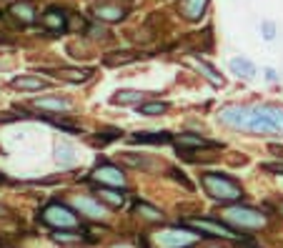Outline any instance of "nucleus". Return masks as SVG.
Listing matches in <instances>:
<instances>
[{
	"label": "nucleus",
	"instance_id": "1",
	"mask_svg": "<svg viewBox=\"0 0 283 248\" xmlns=\"http://www.w3.org/2000/svg\"><path fill=\"white\" fill-rule=\"evenodd\" d=\"M221 221L233 228V231H258L268 223V216L258 208H251V205H228V208L221 211Z\"/></svg>",
	"mask_w": 283,
	"mask_h": 248
},
{
	"label": "nucleus",
	"instance_id": "2",
	"mask_svg": "<svg viewBox=\"0 0 283 248\" xmlns=\"http://www.w3.org/2000/svg\"><path fill=\"white\" fill-rule=\"evenodd\" d=\"M200 238L195 231L186 228L183 223L181 226H168V228H160L155 233L148 236V243L153 248H195L200 243Z\"/></svg>",
	"mask_w": 283,
	"mask_h": 248
},
{
	"label": "nucleus",
	"instance_id": "3",
	"mask_svg": "<svg viewBox=\"0 0 283 248\" xmlns=\"http://www.w3.org/2000/svg\"><path fill=\"white\" fill-rule=\"evenodd\" d=\"M200 183H203L206 193L213 198V200H221V203H238L243 198V188L240 183H236L233 178L228 176H221V173H203L200 176Z\"/></svg>",
	"mask_w": 283,
	"mask_h": 248
},
{
	"label": "nucleus",
	"instance_id": "4",
	"mask_svg": "<svg viewBox=\"0 0 283 248\" xmlns=\"http://www.w3.org/2000/svg\"><path fill=\"white\" fill-rule=\"evenodd\" d=\"M40 223H46L53 231H80V216H75L73 208H68L65 203H48L40 211Z\"/></svg>",
	"mask_w": 283,
	"mask_h": 248
},
{
	"label": "nucleus",
	"instance_id": "5",
	"mask_svg": "<svg viewBox=\"0 0 283 248\" xmlns=\"http://www.w3.org/2000/svg\"><path fill=\"white\" fill-rule=\"evenodd\" d=\"M186 228L200 233L203 238H231L236 241L238 238V231L228 228L223 221H213V218H188V221H181Z\"/></svg>",
	"mask_w": 283,
	"mask_h": 248
},
{
	"label": "nucleus",
	"instance_id": "6",
	"mask_svg": "<svg viewBox=\"0 0 283 248\" xmlns=\"http://www.w3.org/2000/svg\"><path fill=\"white\" fill-rule=\"evenodd\" d=\"M218 120L226 123V126H231V128L246 131L248 120H251V108L248 105H226V108H221Z\"/></svg>",
	"mask_w": 283,
	"mask_h": 248
},
{
	"label": "nucleus",
	"instance_id": "7",
	"mask_svg": "<svg viewBox=\"0 0 283 248\" xmlns=\"http://www.w3.org/2000/svg\"><path fill=\"white\" fill-rule=\"evenodd\" d=\"M73 208L80 216H86L88 221H103L105 218L103 203L98 198H93V196H78V198H73Z\"/></svg>",
	"mask_w": 283,
	"mask_h": 248
},
{
	"label": "nucleus",
	"instance_id": "8",
	"mask_svg": "<svg viewBox=\"0 0 283 248\" xmlns=\"http://www.w3.org/2000/svg\"><path fill=\"white\" fill-rule=\"evenodd\" d=\"M93 181H98L100 186H108V188H118V186L126 183V176L113 163H98L95 171H93Z\"/></svg>",
	"mask_w": 283,
	"mask_h": 248
},
{
	"label": "nucleus",
	"instance_id": "9",
	"mask_svg": "<svg viewBox=\"0 0 283 248\" xmlns=\"http://www.w3.org/2000/svg\"><path fill=\"white\" fill-rule=\"evenodd\" d=\"M176 146H178V150H188V148H218L221 143L208 141L203 136H195V133H181V136H176Z\"/></svg>",
	"mask_w": 283,
	"mask_h": 248
},
{
	"label": "nucleus",
	"instance_id": "10",
	"mask_svg": "<svg viewBox=\"0 0 283 248\" xmlns=\"http://www.w3.org/2000/svg\"><path fill=\"white\" fill-rule=\"evenodd\" d=\"M93 15L103 23H118V20H123L126 18V10L120 8V5H110V3H100L93 8Z\"/></svg>",
	"mask_w": 283,
	"mask_h": 248
},
{
	"label": "nucleus",
	"instance_id": "11",
	"mask_svg": "<svg viewBox=\"0 0 283 248\" xmlns=\"http://www.w3.org/2000/svg\"><path fill=\"white\" fill-rule=\"evenodd\" d=\"M133 141L136 143H150V146H163V143H171L173 136L168 131H138V133H133Z\"/></svg>",
	"mask_w": 283,
	"mask_h": 248
},
{
	"label": "nucleus",
	"instance_id": "12",
	"mask_svg": "<svg viewBox=\"0 0 283 248\" xmlns=\"http://www.w3.org/2000/svg\"><path fill=\"white\" fill-rule=\"evenodd\" d=\"M40 23H43V28H46L48 33H60V30H65V15H63V10H58V8L46 10L43 18H40Z\"/></svg>",
	"mask_w": 283,
	"mask_h": 248
},
{
	"label": "nucleus",
	"instance_id": "13",
	"mask_svg": "<svg viewBox=\"0 0 283 248\" xmlns=\"http://www.w3.org/2000/svg\"><path fill=\"white\" fill-rule=\"evenodd\" d=\"M208 0H181V15L186 20H200V15L206 13Z\"/></svg>",
	"mask_w": 283,
	"mask_h": 248
},
{
	"label": "nucleus",
	"instance_id": "14",
	"mask_svg": "<svg viewBox=\"0 0 283 248\" xmlns=\"http://www.w3.org/2000/svg\"><path fill=\"white\" fill-rule=\"evenodd\" d=\"M98 196H100L98 200H100V203H105L108 208H123V205H126V196L120 193V191H115V188L100 186V188H98Z\"/></svg>",
	"mask_w": 283,
	"mask_h": 248
},
{
	"label": "nucleus",
	"instance_id": "15",
	"mask_svg": "<svg viewBox=\"0 0 283 248\" xmlns=\"http://www.w3.org/2000/svg\"><path fill=\"white\" fill-rule=\"evenodd\" d=\"M228 68H231L238 78H246V80L256 78V65H253L251 60H246V58H231V60H228Z\"/></svg>",
	"mask_w": 283,
	"mask_h": 248
},
{
	"label": "nucleus",
	"instance_id": "16",
	"mask_svg": "<svg viewBox=\"0 0 283 248\" xmlns=\"http://www.w3.org/2000/svg\"><path fill=\"white\" fill-rule=\"evenodd\" d=\"M10 15L20 23V25H30L35 20V8L30 3H13L10 5Z\"/></svg>",
	"mask_w": 283,
	"mask_h": 248
},
{
	"label": "nucleus",
	"instance_id": "17",
	"mask_svg": "<svg viewBox=\"0 0 283 248\" xmlns=\"http://www.w3.org/2000/svg\"><path fill=\"white\" fill-rule=\"evenodd\" d=\"M33 105L40 108V110H68L70 108V100L68 98H60V96H53V98H35Z\"/></svg>",
	"mask_w": 283,
	"mask_h": 248
},
{
	"label": "nucleus",
	"instance_id": "18",
	"mask_svg": "<svg viewBox=\"0 0 283 248\" xmlns=\"http://www.w3.org/2000/svg\"><path fill=\"white\" fill-rule=\"evenodd\" d=\"M55 160L63 165V168L73 165V163H75V148H73L68 141H58V143H55Z\"/></svg>",
	"mask_w": 283,
	"mask_h": 248
},
{
	"label": "nucleus",
	"instance_id": "19",
	"mask_svg": "<svg viewBox=\"0 0 283 248\" xmlns=\"http://www.w3.org/2000/svg\"><path fill=\"white\" fill-rule=\"evenodd\" d=\"M55 75L63 80H70V83H80V80H88L93 75V70L91 68H58Z\"/></svg>",
	"mask_w": 283,
	"mask_h": 248
},
{
	"label": "nucleus",
	"instance_id": "20",
	"mask_svg": "<svg viewBox=\"0 0 283 248\" xmlns=\"http://www.w3.org/2000/svg\"><path fill=\"white\" fill-rule=\"evenodd\" d=\"M193 63H195V68L200 70V75H203V78L211 83V86H216V88H218V86H223V78L216 73V68H213V65H208L206 60H200L198 55H193Z\"/></svg>",
	"mask_w": 283,
	"mask_h": 248
},
{
	"label": "nucleus",
	"instance_id": "21",
	"mask_svg": "<svg viewBox=\"0 0 283 248\" xmlns=\"http://www.w3.org/2000/svg\"><path fill=\"white\" fill-rule=\"evenodd\" d=\"M143 96L145 93H141V91H118L113 98H110V103L113 105H141L143 103Z\"/></svg>",
	"mask_w": 283,
	"mask_h": 248
},
{
	"label": "nucleus",
	"instance_id": "22",
	"mask_svg": "<svg viewBox=\"0 0 283 248\" xmlns=\"http://www.w3.org/2000/svg\"><path fill=\"white\" fill-rule=\"evenodd\" d=\"M46 86H48V83L35 78V75H18V78H13V88H20V91H40Z\"/></svg>",
	"mask_w": 283,
	"mask_h": 248
},
{
	"label": "nucleus",
	"instance_id": "23",
	"mask_svg": "<svg viewBox=\"0 0 283 248\" xmlns=\"http://www.w3.org/2000/svg\"><path fill=\"white\" fill-rule=\"evenodd\" d=\"M136 213H138L141 218L150 221V223L163 221V211H158L155 205H150V203H145V200H138V203H136Z\"/></svg>",
	"mask_w": 283,
	"mask_h": 248
},
{
	"label": "nucleus",
	"instance_id": "24",
	"mask_svg": "<svg viewBox=\"0 0 283 248\" xmlns=\"http://www.w3.org/2000/svg\"><path fill=\"white\" fill-rule=\"evenodd\" d=\"M53 241L60 246H78V243H83V233L80 231H53Z\"/></svg>",
	"mask_w": 283,
	"mask_h": 248
},
{
	"label": "nucleus",
	"instance_id": "25",
	"mask_svg": "<svg viewBox=\"0 0 283 248\" xmlns=\"http://www.w3.org/2000/svg\"><path fill=\"white\" fill-rule=\"evenodd\" d=\"M118 158H120V163L133 165V168H150V165H153L148 158H143V155H136V153H120Z\"/></svg>",
	"mask_w": 283,
	"mask_h": 248
},
{
	"label": "nucleus",
	"instance_id": "26",
	"mask_svg": "<svg viewBox=\"0 0 283 248\" xmlns=\"http://www.w3.org/2000/svg\"><path fill=\"white\" fill-rule=\"evenodd\" d=\"M168 110V103L163 100H153V103H141L138 105V113L141 115H160V113H166Z\"/></svg>",
	"mask_w": 283,
	"mask_h": 248
},
{
	"label": "nucleus",
	"instance_id": "27",
	"mask_svg": "<svg viewBox=\"0 0 283 248\" xmlns=\"http://www.w3.org/2000/svg\"><path fill=\"white\" fill-rule=\"evenodd\" d=\"M133 60H138V55L136 53H128V50L105 55V65H126V63H133Z\"/></svg>",
	"mask_w": 283,
	"mask_h": 248
},
{
	"label": "nucleus",
	"instance_id": "28",
	"mask_svg": "<svg viewBox=\"0 0 283 248\" xmlns=\"http://www.w3.org/2000/svg\"><path fill=\"white\" fill-rule=\"evenodd\" d=\"M261 33H263L266 40H273V38H276V23H273V20H263V23H261Z\"/></svg>",
	"mask_w": 283,
	"mask_h": 248
},
{
	"label": "nucleus",
	"instance_id": "29",
	"mask_svg": "<svg viewBox=\"0 0 283 248\" xmlns=\"http://www.w3.org/2000/svg\"><path fill=\"white\" fill-rule=\"evenodd\" d=\"M171 173H173V178H176V181H178V183H183V186H186V188H188V191H193V183H190V181H188V178H186V173H181V171H178V168H173V171H171Z\"/></svg>",
	"mask_w": 283,
	"mask_h": 248
},
{
	"label": "nucleus",
	"instance_id": "30",
	"mask_svg": "<svg viewBox=\"0 0 283 248\" xmlns=\"http://www.w3.org/2000/svg\"><path fill=\"white\" fill-rule=\"evenodd\" d=\"M263 168H266L268 173H283V163H266Z\"/></svg>",
	"mask_w": 283,
	"mask_h": 248
},
{
	"label": "nucleus",
	"instance_id": "31",
	"mask_svg": "<svg viewBox=\"0 0 283 248\" xmlns=\"http://www.w3.org/2000/svg\"><path fill=\"white\" fill-rule=\"evenodd\" d=\"M263 75H266V80H271V83L278 80V73H276L273 68H263Z\"/></svg>",
	"mask_w": 283,
	"mask_h": 248
},
{
	"label": "nucleus",
	"instance_id": "32",
	"mask_svg": "<svg viewBox=\"0 0 283 248\" xmlns=\"http://www.w3.org/2000/svg\"><path fill=\"white\" fill-rule=\"evenodd\" d=\"M238 248H261V246H256V243H240Z\"/></svg>",
	"mask_w": 283,
	"mask_h": 248
},
{
	"label": "nucleus",
	"instance_id": "33",
	"mask_svg": "<svg viewBox=\"0 0 283 248\" xmlns=\"http://www.w3.org/2000/svg\"><path fill=\"white\" fill-rule=\"evenodd\" d=\"M110 248H131L128 243H115V246H110Z\"/></svg>",
	"mask_w": 283,
	"mask_h": 248
},
{
	"label": "nucleus",
	"instance_id": "34",
	"mask_svg": "<svg viewBox=\"0 0 283 248\" xmlns=\"http://www.w3.org/2000/svg\"><path fill=\"white\" fill-rule=\"evenodd\" d=\"M276 208H278V213H281V216H283V200H281V203H278V205H276Z\"/></svg>",
	"mask_w": 283,
	"mask_h": 248
},
{
	"label": "nucleus",
	"instance_id": "35",
	"mask_svg": "<svg viewBox=\"0 0 283 248\" xmlns=\"http://www.w3.org/2000/svg\"><path fill=\"white\" fill-rule=\"evenodd\" d=\"M3 213H5V208H3V205H0V216H3Z\"/></svg>",
	"mask_w": 283,
	"mask_h": 248
},
{
	"label": "nucleus",
	"instance_id": "36",
	"mask_svg": "<svg viewBox=\"0 0 283 248\" xmlns=\"http://www.w3.org/2000/svg\"><path fill=\"white\" fill-rule=\"evenodd\" d=\"M206 248H221V246H206Z\"/></svg>",
	"mask_w": 283,
	"mask_h": 248
}]
</instances>
